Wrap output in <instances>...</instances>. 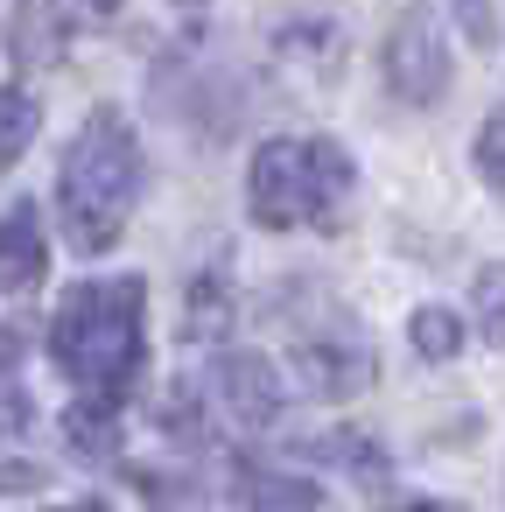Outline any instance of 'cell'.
<instances>
[{"label":"cell","instance_id":"obj_1","mask_svg":"<svg viewBox=\"0 0 505 512\" xmlns=\"http://www.w3.org/2000/svg\"><path fill=\"white\" fill-rule=\"evenodd\" d=\"M141 141H134V127L113 113V106H99L85 127H78V141L64 148V176H57V225H64V239H71V253H113L120 246V232H127V218H134V204H141Z\"/></svg>","mask_w":505,"mask_h":512},{"label":"cell","instance_id":"obj_2","mask_svg":"<svg viewBox=\"0 0 505 512\" xmlns=\"http://www.w3.org/2000/svg\"><path fill=\"white\" fill-rule=\"evenodd\" d=\"M351 190H358L351 148L330 134H309V141L274 134L253 148V169H246V211L260 232H295V225L337 232L351 218Z\"/></svg>","mask_w":505,"mask_h":512},{"label":"cell","instance_id":"obj_3","mask_svg":"<svg viewBox=\"0 0 505 512\" xmlns=\"http://www.w3.org/2000/svg\"><path fill=\"white\" fill-rule=\"evenodd\" d=\"M141 323H148V288L134 274H120L106 288L85 281L57 302L50 351L85 393H120L141 372Z\"/></svg>","mask_w":505,"mask_h":512},{"label":"cell","instance_id":"obj_4","mask_svg":"<svg viewBox=\"0 0 505 512\" xmlns=\"http://www.w3.org/2000/svg\"><path fill=\"white\" fill-rule=\"evenodd\" d=\"M379 71H386V92L400 106H435L449 92V43H442L435 8H421V0L400 8V22L379 43Z\"/></svg>","mask_w":505,"mask_h":512},{"label":"cell","instance_id":"obj_5","mask_svg":"<svg viewBox=\"0 0 505 512\" xmlns=\"http://www.w3.org/2000/svg\"><path fill=\"white\" fill-rule=\"evenodd\" d=\"M295 365H302L309 393H323V400H358L372 386V351H365V337L351 323H337V337L330 330L295 337Z\"/></svg>","mask_w":505,"mask_h":512},{"label":"cell","instance_id":"obj_6","mask_svg":"<svg viewBox=\"0 0 505 512\" xmlns=\"http://www.w3.org/2000/svg\"><path fill=\"white\" fill-rule=\"evenodd\" d=\"M211 386H218V400H225V414L239 428H274L281 421V379H274V365L260 351H218Z\"/></svg>","mask_w":505,"mask_h":512},{"label":"cell","instance_id":"obj_7","mask_svg":"<svg viewBox=\"0 0 505 512\" xmlns=\"http://www.w3.org/2000/svg\"><path fill=\"white\" fill-rule=\"evenodd\" d=\"M50 274V239H43V218L36 204H15L0 218V295H36Z\"/></svg>","mask_w":505,"mask_h":512},{"label":"cell","instance_id":"obj_8","mask_svg":"<svg viewBox=\"0 0 505 512\" xmlns=\"http://www.w3.org/2000/svg\"><path fill=\"white\" fill-rule=\"evenodd\" d=\"M64 442L78 456H92V463L120 456V407H113V393H85L78 407H64Z\"/></svg>","mask_w":505,"mask_h":512},{"label":"cell","instance_id":"obj_9","mask_svg":"<svg viewBox=\"0 0 505 512\" xmlns=\"http://www.w3.org/2000/svg\"><path fill=\"white\" fill-rule=\"evenodd\" d=\"M239 498L246 505H295V512H316L323 505V484H309V477H288V470H239Z\"/></svg>","mask_w":505,"mask_h":512},{"label":"cell","instance_id":"obj_10","mask_svg":"<svg viewBox=\"0 0 505 512\" xmlns=\"http://www.w3.org/2000/svg\"><path fill=\"white\" fill-rule=\"evenodd\" d=\"M36 127H43V106L22 85H0V169H15L36 148Z\"/></svg>","mask_w":505,"mask_h":512},{"label":"cell","instance_id":"obj_11","mask_svg":"<svg viewBox=\"0 0 505 512\" xmlns=\"http://www.w3.org/2000/svg\"><path fill=\"white\" fill-rule=\"evenodd\" d=\"M407 344H414L428 365H449V358L463 351V316H449L442 302H428V309L407 316Z\"/></svg>","mask_w":505,"mask_h":512},{"label":"cell","instance_id":"obj_12","mask_svg":"<svg viewBox=\"0 0 505 512\" xmlns=\"http://www.w3.org/2000/svg\"><path fill=\"white\" fill-rule=\"evenodd\" d=\"M225 330H232V288H225V281H197V288H190L183 337H190V344H218Z\"/></svg>","mask_w":505,"mask_h":512},{"label":"cell","instance_id":"obj_13","mask_svg":"<svg viewBox=\"0 0 505 512\" xmlns=\"http://www.w3.org/2000/svg\"><path fill=\"white\" fill-rule=\"evenodd\" d=\"M470 316H477V337H484V344H505V260L477 267V281H470Z\"/></svg>","mask_w":505,"mask_h":512},{"label":"cell","instance_id":"obj_14","mask_svg":"<svg viewBox=\"0 0 505 512\" xmlns=\"http://www.w3.org/2000/svg\"><path fill=\"white\" fill-rule=\"evenodd\" d=\"M316 456H344V470H358L365 484H379V442H365V435H351V428H337V435H323V442H309Z\"/></svg>","mask_w":505,"mask_h":512},{"label":"cell","instance_id":"obj_15","mask_svg":"<svg viewBox=\"0 0 505 512\" xmlns=\"http://www.w3.org/2000/svg\"><path fill=\"white\" fill-rule=\"evenodd\" d=\"M155 428H169L176 442H204V414H197V393L190 386H169L162 407H155Z\"/></svg>","mask_w":505,"mask_h":512},{"label":"cell","instance_id":"obj_16","mask_svg":"<svg viewBox=\"0 0 505 512\" xmlns=\"http://www.w3.org/2000/svg\"><path fill=\"white\" fill-rule=\"evenodd\" d=\"M477 176H484V190L505 204V113H491V120L477 127Z\"/></svg>","mask_w":505,"mask_h":512},{"label":"cell","instance_id":"obj_17","mask_svg":"<svg viewBox=\"0 0 505 512\" xmlns=\"http://www.w3.org/2000/svg\"><path fill=\"white\" fill-rule=\"evenodd\" d=\"M113 15H120V0H50L57 29H106Z\"/></svg>","mask_w":505,"mask_h":512},{"label":"cell","instance_id":"obj_18","mask_svg":"<svg viewBox=\"0 0 505 512\" xmlns=\"http://www.w3.org/2000/svg\"><path fill=\"white\" fill-rule=\"evenodd\" d=\"M456 22H463V36H470L477 50H491V43H498V22H491V0H456Z\"/></svg>","mask_w":505,"mask_h":512},{"label":"cell","instance_id":"obj_19","mask_svg":"<svg viewBox=\"0 0 505 512\" xmlns=\"http://www.w3.org/2000/svg\"><path fill=\"white\" fill-rule=\"evenodd\" d=\"M36 414H29V393L22 386H0V442H8V435H22Z\"/></svg>","mask_w":505,"mask_h":512},{"label":"cell","instance_id":"obj_20","mask_svg":"<svg viewBox=\"0 0 505 512\" xmlns=\"http://www.w3.org/2000/svg\"><path fill=\"white\" fill-rule=\"evenodd\" d=\"M43 491V463H0V498H22Z\"/></svg>","mask_w":505,"mask_h":512},{"label":"cell","instance_id":"obj_21","mask_svg":"<svg viewBox=\"0 0 505 512\" xmlns=\"http://www.w3.org/2000/svg\"><path fill=\"white\" fill-rule=\"evenodd\" d=\"M183 8H190V15H197V8H204V0H183Z\"/></svg>","mask_w":505,"mask_h":512}]
</instances>
